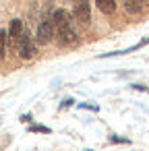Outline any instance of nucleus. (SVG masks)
<instances>
[{"instance_id":"1","label":"nucleus","mask_w":149,"mask_h":151,"mask_svg":"<svg viewBox=\"0 0 149 151\" xmlns=\"http://www.w3.org/2000/svg\"><path fill=\"white\" fill-rule=\"evenodd\" d=\"M52 23H54V35L58 37V44L60 46H68V44H75L77 42V31H75L73 17L64 9L54 11Z\"/></svg>"},{"instance_id":"2","label":"nucleus","mask_w":149,"mask_h":151,"mask_svg":"<svg viewBox=\"0 0 149 151\" xmlns=\"http://www.w3.org/2000/svg\"><path fill=\"white\" fill-rule=\"evenodd\" d=\"M73 17L81 25L91 23V4H89V0H73Z\"/></svg>"},{"instance_id":"3","label":"nucleus","mask_w":149,"mask_h":151,"mask_svg":"<svg viewBox=\"0 0 149 151\" xmlns=\"http://www.w3.org/2000/svg\"><path fill=\"white\" fill-rule=\"evenodd\" d=\"M17 52H19V56L25 58V60L33 58V54H35V44H33V40H31L29 29H23V33H21V37H19V44H17Z\"/></svg>"},{"instance_id":"4","label":"nucleus","mask_w":149,"mask_h":151,"mask_svg":"<svg viewBox=\"0 0 149 151\" xmlns=\"http://www.w3.org/2000/svg\"><path fill=\"white\" fill-rule=\"evenodd\" d=\"M52 35H54V23H52V17L46 15L40 21V27H37V42L40 44H50Z\"/></svg>"},{"instance_id":"5","label":"nucleus","mask_w":149,"mask_h":151,"mask_svg":"<svg viewBox=\"0 0 149 151\" xmlns=\"http://www.w3.org/2000/svg\"><path fill=\"white\" fill-rule=\"evenodd\" d=\"M21 33H23V23H21V19H13V21H11V27H9L6 37L11 40V46H13L15 50H17V44H19Z\"/></svg>"},{"instance_id":"6","label":"nucleus","mask_w":149,"mask_h":151,"mask_svg":"<svg viewBox=\"0 0 149 151\" xmlns=\"http://www.w3.org/2000/svg\"><path fill=\"white\" fill-rule=\"evenodd\" d=\"M95 4L104 15H114L116 11V0H95Z\"/></svg>"},{"instance_id":"7","label":"nucleus","mask_w":149,"mask_h":151,"mask_svg":"<svg viewBox=\"0 0 149 151\" xmlns=\"http://www.w3.org/2000/svg\"><path fill=\"white\" fill-rule=\"evenodd\" d=\"M122 4H124V11L128 15H137L143 6V0H122Z\"/></svg>"},{"instance_id":"8","label":"nucleus","mask_w":149,"mask_h":151,"mask_svg":"<svg viewBox=\"0 0 149 151\" xmlns=\"http://www.w3.org/2000/svg\"><path fill=\"white\" fill-rule=\"evenodd\" d=\"M6 31L4 29H0V58H2L4 56V50H6Z\"/></svg>"},{"instance_id":"9","label":"nucleus","mask_w":149,"mask_h":151,"mask_svg":"<svg viewBox=\"0 0 149 151\" xmlns=\"http://www.w3.org/2000/svg\"><path fill=\"white\" fill-rule=\"evenodd\" d=\"M143 2H147V4H149V0H143Z\"/></svg>"}]
</instances>
